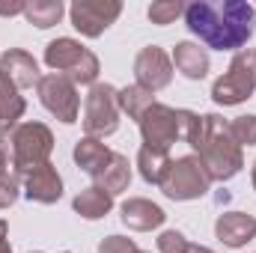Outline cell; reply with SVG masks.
<instances>
[{
  "label": "cell",
  "mask_w": 256,
  "mask_h": 253,
  "mask_svg": "<svg viewBox=\"0 0 256 253\" xmlns=\"http://www.w3.org/2000/svg\"><path fill=\"white\" fill-rule=\"evenodd\" d=\"M185 24L212 51H242L256 30V9L244 0H194Z\"/></svg>",
  "instance_id": "obj_1"
},
{
  "label": "cell",
  "mask_w": 256,
  "mask_h": 253,
  "mask_svg": "<svg viewBox=\"0 0 256 253\" xmlns=\"http://www.w3.org/2000/svg\"><path fill=\"white\" fill-rule=\"evenodd\" d=\"M182 137L191 143V149L206 164L212 182H226L242 173L244 152L232 140L230 122L218 114H194L182 110Z\"/></svg>",
  "instance_id": "obj_2"
},
{
  "label": "cell",
  "mask_w": 256,
  "mask_h": 253,
  "mask_svg": "<svg viewBox=\"0 0 256 253\" xmlns=\"http://www.w3.org/2000/svg\"><path fill=\"white\" fill-rule=\"evenodd\" d=\"M0 143L12 149V167L18 176H27L30 170L48 164L54 152V134L45 122H18L12 131L0 134Z\"/></svg>",
  "instance_id": "obj_3"
},
{
  "label": "cell",
  "mask_w": 256,
  "mask_h": 253,
  "mask_svg": "<svg viewBox=\"0 0 256 253\" xmlns=\"http://www.w3.org/2000/svg\"><path fill=\"white\" fill-rule=\"evenodd\" d=\"M45 63L57 74L68 78L74 86L78 84H96V78L102 72L98 57L90 48H84L78 39H68V36H60V39L45 45Z\"/></svg>",
  "instance_id": "obj_4"
},
{
  "label": "cell",
  "mask_w": 256,
  "mask_h": 253,
  "mask_svg": "<svg viewBox=\"0 0 256 253\" xmlns=\"http://www.w3.org/2000/svg\"><path fill=\"white\" fill-rule=\"evenodd\" d=\"M256 92V48H242L236 51L230 68L212 84V98L214 104L236 108L248 102Z\"/></svg>",
  "instance_id": "obj_5"
},
{
  "label": "cell",
  "mask_w": 256,
  "mask_h": 253,
  "mask_svg": "<svg viewBox=\"0 0 256 253\" xmlns=\"http://www.w3.org/2000/svg\"><path fill=\"white\" fill-rule=\"evenodd\" d=\"M212 188V176L206 170V164L200 161V155H182L170 164L161 190L164 196L176 200V202H188V200H200Z\"/></svg>",
  "instance_id": "obj_6"
},
{
  "label": "cell",
  "mask_w": 256,
  "mask_h": 253,
  "mask_svg": "<svg viewBox=\"0 0 256 253\" xmlns=\"http://www.w3.org/2000/svg\"><path fill=\"white\" fill-rule=\"evenodd\" d=\"M120 90L110 84H92L84 98V131L86 137H110L120 128Z\"/></svg>",
  "instance_id": "obj_7"
},
{
  "label": "cell",
  "mask_w": 256,
  "mask_h": 253,
  "mask_svg": "<svg viewBox=\"0 0 256 253\" xmlns=\"http://www.w3.org/2000/svg\"><path fill=\"white\" fill-rule=\"evenodd\" d=\"M140 126V137L146 149H161L170 152V146L182 137V110L155 102L152 108H146V114L137 120Z\"/></svg>",
  "instance_id": "obj_8"
},
{
  "label": "cell",
  "mask_w": 256,
  "mask_h": 253,
  "mask_svg": "<svg viewBox=\"0 0 256 253\" xmlns=\"http://www.w3.org/2000/svg\"><path fill=\"white\" fill-rule=\"evenodd\" d=\"M36 92H39V102H42V108L51 114V116H57L60 122H74L78 120V110H80V96H78V86L63 78V74H57V72H51V74H42V80L36 84Z\"/></svg>",
  "instance_id": "obj_9"
},
{
  "label": "cell",
  "mask_w": 256,
  "mask_h": 253,
  "mask_svg": "<svg viewBox=\"0 0 256 253\" xmlns=\"http://www.w3.org/2000/svg\"><path fill=\"white\" fill-rule=\"evenodd\" d=\"M120 15H122L120 0H74L68 6L72 27L86 39H98Z\"/></svg>",
  "instance_id": "obj_10"
},
{
  "label": "cell",
  "mask_w": 256,
  "mask_h": 253,
  "mask_svg": "<svg viewBox=\"0 0 256 253\" xmlns=\"http://www.w3.org/2000/svg\"><path fill=\"white\" fill-rule=\"evenodd\" d=\"M173 60L164 48L158 45H146L137 57H134V78H137V86L149 90V92H158L164 86H170L173 80Z\"/></svg>",
  "instance_id": "obj_11"
},
{
  "label": "cell",
  "mask_w": 256,
  "mask_h": 253,
  "mask_svg": "<svg viewBox=\"0 0 256 253\" xmlns=\"http://www.w3.org/2000/svg\"><path fill=\"white\" fill-rule=\"evenodd\" d=\"M21 179H24V196L30 202L51 206V202H57L63 196V179H60V173H57V167L51 161L42 164V167H36V170H30Z\"/></svg>",
  "instance_id": "obj_12"
},
{
  "label": "cell",
  "mask_w": 256,
  "mask_h": 253,
  "mask_svg": "<svg viewBox=\"0 0 256 253\" xmlns=\"http://www.w3.org/2000/svg\"><path fill=\"white\" fill-rule=\"evenodd\" d=\"M214 236L226 248H244L256 238V218L248 212H224L214 220Z\"/></svg>",
  "instance_id": "obj_13"
},
{
  "label": "cell",
  "mask_w": 256,
  "mask_h": 253,
  "mask_svg": "<svg viewBox=\"0 0 256 253\" xmlns=\"http://www.w3.org/2000/svg\"><path fill=\"white\" fill-rule=\"evenodd\" d=\"M120 218H122V224H126L128 230H137V232L158 230L167 220L164 208L158 202L146 200V196H131V200H126L122 208H120Z\"/></svg>",
  "instance_id": "obj_14"
},
{
  "label": "cell",
  "mask_w": 256,
  "mask_h": 253,
  "mask_svg": "<svg viewBox=\"0 0 256 253\" xmlns=\"http://www.w3.org/2000/svg\"><path fill=\"white\" fill-rule=\"evenodd\" d=\"M0 72L18 86V90H27V86H36L42 80L39 74V63L33 54L21 51V48H9L3 57H0Z\"/></svg>",
  "instance_id": "obj_15"
},
{
  "label": "cell",
  "mask_w": 256,
  "mask_h": 253,
  "mask_svg": "<svg viewBox=\"0 0 256 253\" xmlns=\"http://www.w3.org/2000/svg\"><path fill=\"white\" fill-rule=\"evenodd\" d=\"M74 164L86 173V176H92V179H98V173L108 167V161L114 158V149H108L98 137H80L78 143H74Z\"/></svg>",
  "instance_id": "obj_16"
},
{
  "label": "cell",
  "mask_w": 256,
  "mask_h": 253,
  "mask_svg": "<svg viewBox=\"0 0 256 253\" xmlns=\"http://www.w3.org/2000/svg\"><path fill=\"white\" fill-rule=\"evenodd\" d=\"M170 60H173V68L182 72L188 80H202L208 74V51L200 48L196 42H179Z\"/></svg>",
  "instance_id": "obj_17"
},
{
  "label": "cell",
  "mask_w": 256,
  "mask_h": 253,
  "mask_svg": "<svg viewBox=\"0 0 256 253\" xmlns=\"http://www.w3.org/2000/svg\"><path fill=\"white\" fill-rule=\"evenodd\" d=\"M24 110H27V102H24L21 90L0 72V134H6L18 126Z\"/></svg>",
  "instance_id": "obj_18"
},
{
  "label": "cell",
  "mask_w": 256,
  "mask_h": 253,
  "mask_svg": "<svg viewBox=\"0 0 256 253\" xmlns=\"http://www.w3.org/2000/svg\"><path fill=\"white\" fill-rule=\"evenodd\" d=\"M72 208H74L80 218H86V220H98V218H104V214L114 208V196H110L108 190H102L98 185H90V188H84L74 196Z\"/></svg>",
  "instance_id": "obj_19"
},
{
  "label": "cell",
  "mask_w": 256,
  "mask_h": 253,
  "mask_svg": "<svg viewBox=\"0 0 256 253\" xmlns=\"http://www.w3.org/2000/svg\"><path fill=\"white\" fill-rule=\"evenodd\" d=\"M96 185H98L102 190H108L110 196H116V194L128 190V185H131V164H128L126 155L114 152V158L108 161V167L98 173Z\"/></svg>",
  "instance_id": "obj_20"
},
{
  "label": "cell",
  "mask_w": 256,
  "mask_h": 253,
  "mask_svg": "<svg viewBox=\"0 0 256 253\" xmlns=\"http://www.w3.org/2000/svg\"><path fill=\"white\" fill-rule=\"evenodd\" d=\"M170 164H173V161H170V152L146 149V146H140V152H137V170H140L143 182H149V185H158V188H161V182H164Z\"/></svg>",
  "instance_id": "obj_21"
},
{
  "label": "cell",
  "mask_w": 256,
  "mask_h": 253,
  "mask_svg": "<svg viewBox=\"0 0 256 253\" xmlns=\"http://www.w3.org/2000/svg\"><path fill=\"white\" fill-rule=\"evenodd\" d=\"M63 12H66L63 0H30V3L24 6V18H27L30 24H36L39 30H48V27L60 24Z\"/></svg>",
  "instance_id": "obj_22"
},
{
  "label": "cell",
  "mask_w": 256,
  "mask_h": 253,
  "mask_svg": "<svg viewBox=\"0 0 256 253\" xmlns=\"http://www.w3.org/2000/svg\"><path fill=\"white\" fill-rule=\"evenodd\" d=\"M152 104H155V92H149L137 84L120 90V110L128 114V120H140L146 114V108H152Z\"/></svg>",
  "instance_id": "obj_23"
},
{
  "label": "cell",
  "mask_w": 256,
  "mask_h": 253,
  "mask_svg": "<svg viewBox=\"0 0 256 253\" xmlns=\"http://www.w3.org/2000/svg\"><path fill=\"white\" fill-rule=\"evenodd\" d=\"M146 15H149L152 24L167 27V24H173L179 15H185V3H179V0H155V3L146 9Z\"/></svg>",
  "instance_id": "obj_24"
},
{
  "label": "cell",
  "mask_w": 256,
  "mask_h": 253,
  "mask_svg": "<svg viewBox=\"0 0 256 253\" xmlns=\"http://www.w3.org/2000/svg\"><path fill=\"white\" fill-rule=\"evenodd\" d=\"M230 134L238 146H254L256 143V114H244V116H236L230 122Z\"/></svg>",
  "instance_id": "obj_25"
},
{
  "label": "cell",
  "mask_w": 256,
  "mask_h": 253,
  "mask_svg": "<svg viewBox=\"0 0 256 253\" xmlns=\"http://www.w3.org/2000/svg\"><path fill=\"white\" fill-rule=\"evenodd\" d=\"M191 242L179 232V230H164L158 236V250L161 253H191Z\"/></svg>",
  "instance_id": "obj_26"
},
{
  "label": "cell",
  "mask_w": 256,
  "mask_h": 253,
  "mask_svg": "<svg viewBox=\"0 0 256 253\" xmlns=\"http://www.w3.org/2000/svg\"><path fill=\"white\" fill-rule=\"evenodd\" d=\"M18 196H21V176H18V173H6V176H0V208L15 206Z\"/></svg>",
  "instance_id": "obj_27"
},
{
  "label": "cell",
  "mask_w": 256,
  "mask_h": 253,
  "mask_svg": "<svg viewBox=\"0 0 256 253\" xmlns=\"http://www.w3.org/2000/svg\"><path fill=\"white\" fill-rule=\"evenodd\" d=\"M98 253H140V248L134 244V238H126V236H108V238L98 244Z\"/></svg>",
  "instance_id": "obj_28"
},
{
  "label": "cell",
  "mask_w": 256,
  "mask_h": 253,
  "mask_svg": "<svg viewBox=\"0 0 256 253\" xmlns=\"http://www.w3.org/2000/svg\"><path fill=\"white\" fill-rule=\"evenodd\" d=\"M27 3H0V15H24Z\"/></svg>",
  "instance_id": "obj_29"
},
{
  "label": "cell",
  "mask_w": 256,
  "mask_h": 253,
  "mask_svg": "<svg viewBox=\"0 0 256 253\" xmlns=\"http://www.w3.org/2000/svg\"><path fill=\"white\" fill-rule=\"evenodd\" d=\"M0 253H12V248H9V226H6V220H0Z\"/></svg>",
  "instance_id": "obj_30"
},
{
  "label": "cell",
  "mask_w": 256,
  "mask_h": 253,
  "mask_svg": "<svg viewBox=\"0 0 256 253\" xmlns=\"http://www.w3.org/2000/svg\"><path fill=\"white\" fill-rule=\"evenodd\" d=\"M6 167H9V158H6V149L0 146V176H6Z\"/></svg>",
  "instance_id": "obj_31"
},
{
  "label": "cell",
  "mask_w": 256,
  "mask_h": 253,
  "mask_svg": "<svg viewBox=\"0 0 256 253\" xmlns=\"http://www.w3.org/2000/svg\"><path fill=\"white\" fill-rule=\"evenodd\" d=\"M191 253H214V250H212V248H202V244H194Z\"/></svg>",
  "instance_id": "obj_32"
},
{
  "label": "cell",
  "mask_w": 256,
  "mask_h": 253,
  "mask_svg": "<svg viewBox=\"0 0 256 253\" xmlns=\"http://www.w3.org/2000/svg\"><path fill=\"white\" fill-rule=\"evenodd\" d=\"M250 182H254V190H256V161H254V173H250Z\"/></svg>",
  "instance_id": "obj_33"
},
{
  "label": "cell",
  "mask_w": 256,
  "mask_h": 253,
  "mask_svg": "<svg viewBox=\"0 0 256 253\" xmlns=\"http://www.w3.org/2000/svg\"><path fill=\"white\" fill-rule=\"evenodd\" d=\"M140 253H146V250H140Z\"/></svg>",
  "instance_id": "obj_34"
}]
</instances>
